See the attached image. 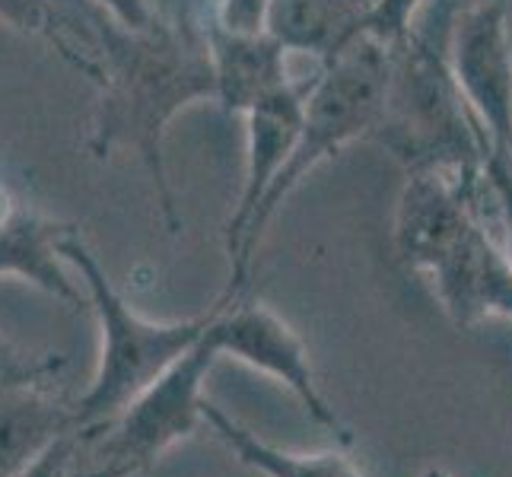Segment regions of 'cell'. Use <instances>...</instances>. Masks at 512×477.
<instances>
[{"instance_id":"3","label":"cell","mask_w":512,"mask_h":477,"mask_svg":"<svg viewBox=\"0 0 512 477\" xmlns=\"http://www.w3.org/2000/svg\"><path fill=\"white\" fill-rule=\"evenodd\" d=\"M373 137L382 140L408 172H484L490 153L478 118L452 77L446 51H436L420 32H411L392 48V80Z\"/></svg>"},{"instance_id":"20","label":"cell","mask_w":512,"mask_h":477,"mask_svg":"<svg viewBox=\"0 0 512 477\" xmlns=\"http://www.w3.org/2000/svg\"><path fill=\"white\" fill-rule=\"evenodd\" d=\"M77 433H70V436H64V439H58L55 446H51L39 462H35L26 474H20V477H61V471H64V465H67V458H70V452H74V446H77Z\"/></svg>"},{"instance_id":"18","label":"cell","mask_w":512,"mask_h":477,"mask_svg":"<svg viewBox=\"0 0 512 477\" xmlns=\"http://www.w3.org/2000/svg\"><path fill=\"white\" fill-rule=\"evenodd\" d=\"M484 185L493 191V198H497L503 233H506V255L512 261V156L487 153V159H484Z\"/></svg>"},{"instance_id":"13","label":"cell","mask_w":512,"mask_h":477,"mask_svg":"<svg viewBox=\"0 0 512 477\" xmlns=\"http://www.w3.org/2000/svg\"><path fill=\"white\" fill-rule=\"evenodd\" d=\"M373 0H274L268 32L287 51L322 64L360 39V23Z\"/></svg>"},{"instance_id":"4","label":"cell","mask_w":512,"mask_h":477,"mask_svg":"<svg viewBox=\"0 0 512 477\" xmlns=\"http://www.w3.org/2000/svg\"><path fill=\"white\" fill-rule=\"evenodd\" d=\"M392 80V48L376 39H357L338 58L322 64V74L309 80L303 131L293 147L290 163L277 175L258 217V239L274 220L290 194L322 163L338 156L360 137H373Z\"/></svg>"},{"instance_id":"14","label":"cell","mask_w":512,"mask_h":477,"mask_svg":"<svg viewBox=\"0 0 512 477\" xmlns=\"http://www.w3.org/2000/svg\"><path fill=\"white\" fill-rule=\"evenodd\" d=\"M77 433L74 411L42 395H0V477H20L58 443Z\"/></svg>"},{"instance_id":"16","label":"cell","mask_w":512,"mask_h":477,"mask_svg":"<svg viewBox=\"0 0 512 477\" xmlns=\"http://www.w3.org/2000/svg\"><path fill=\"white\" fill-rule=\"evenodd\" d=\"M423 4L427 0H373L360 23V39H376L388 48L401 45L414 32Z\"/></svg>"},{"instance_id":"5","label":"cell","mask_w":512,"mask_h":477,"mask_svg":"<svg viewBox=\"0 0 512 477\" xmlns=\"http://www.w3.org/2000/svg\"><path fill=\"white\" fill-rule=\"evenodd\" d=\"M217 360L220 347L207 328L198 344L105 427V465L90 477H134L198 430L207 404L204 382Z\"/></svg>"},{"instance_id":"11","label":"cell","mask_w":512,"mask_h":477,"mask_svg":"<svg viewBox=\"0 0 512 477\" xmlns=\"http://www.w3.org/2000/svg\"><path fill=\"white\" fill-rule=\"evenodd\" d=\"M204 39L210 67H214L217 102L226 112L245 115L261 99L293 83L287 74L290 51L271 32H233L207 16Z\"/></svg>"},{"instance_id":"7","label":"cell","mask_w":512,"mask_h":477,"mask_svg":"<svg viewBox=\"0 0 512 477\" xmlns=\"http://www.w3.org/2000/svg\"><path fill=\"white\" fill-rule=\"evenodd\" d=\"M446 58L490 153L512 156V39L503 0H478L452 16Z\"/></svg>"},{"instance_id":"17","label":"cell","mask_w":512,"mask_h":477,"mask_svg":"<svg viewBox=\"0 0 512 477\" xmlns=\"http://www.w3.org/2000/svg\"><path fill=\"white\" fill-rule=\"evenodd\" d=\"M274 0H214L210 20L233 32H268Z\"/></svg>"},{"instance_id":"15","label":"cell","mask_w":512,"mask_h":477,"mask_svg":"<svg viewBox=\"0 0 512 477\" xmlns=\"http://www.w3.org/2000/svg\"><path fill=\"white\" fill-rule=\"evenodd\" d=\"M204 420L214 427V433L239 455L242 465H249L261 477H366L353 458L331 449V452H287L271 443H264L255 433L223 414L217 404H204Z\"/></svg>"},{"instance_id":"12","label":"cell","mask_w":512,"mask_h":477,"mask_svg":"<svg viewBox=\"0 0 512 477\" xmlns=\"http://www.w3.org/2000/svg\"><path fill=\"white\" fill-rule=\"evenodd\" d=\"M67 233V226L39 217L0 191V277H23L26 284L77 306L80 290L67 277V261L61 255V239Z\"/></svg>"},{"instance_id":"10","label":"cell","mask_w":512,"mask_h":477,"mask_svg":"<svg viewBox=\"0 0 512 477\" xmlns=\"http://www.w3.org/2000/svg\"><path fill=\"white\" fill-rule=\"evenodd\" d=\"M427 277L455 328H478L487 318L512 322V261L481 220Z\"/></svg>"},{"instance_id":"1","label":"cell","mask_w":512,"mask_h":477,"mask_svg":"<svg viewBox=\"0 0 512 477\" xmlns=\"http://www.w3.org/2000/svg\"><path fill=\"white\" fill-rule=\"evenodd\" d=\"M99 55V102L90 131L96 159L134 153L147 169L169 233H179V207L166 169V134L175 115L204 99L217 102L204 23L160 16L150 29H125L93 4L80 7Z\"/></svg>"},{"instance_id":"19","label":"cell","mask_w":512,"mask_h":477,"mask_svg":"<svg viewBox=\"0 0 512 477\" xmlns=\"http://www.w3.org/2000/svg\"><path fill=\"white\" fill-rule=\"evenodd\" d=\"M90 4L125 29H150L160 20L153 0H90Z\"/></svg>"},{"instance_id":"2","label":"cell","mask_w":512,"mask_h":477,"mask_svg":"<svg viewBox=\"0 0 512 477\" xmlns=\"http://www.w3.org/2000/svg\"><path fill=\"white\" fill-rule=\"evenodd\" d=\"M61 255L80 274L99 325L96 376L80 401L70 408L77 436H86L90 430L109 427L140 392H147L182 353L198 344L214 322L217 306L207 315L188 318V322H150V318L137 315L128 306V299L115 290L109 274L102 271L96 255L86 249L77 229H70L61 239Z\"/></svg>"},{"instance_id":"22","label":"cell","mask_w":512,"mask_h":477,"mask_svg":"<svg viewBox=\"0 0 512 477\" xmlns=\"http://www.w3.org/2000/svg\"><path fill=\"white\" fill-rule=\"evenodd\" d=\"M74 4H77V7H86V4H90V0H74Z\"/></svg>"},{"instance_id":"8","label":"cell","mask_w":512,"mask_h":477,"mask_svg":"<svg viewBox=\"0 0 512 477\" xmlns=\"http://www.w3.org/2000/svg\"><path fill=\"white\" fill-rule=\"evenodd\" d=\"M210 334L220 347V357H233L264 376L284 382L319 427H325L341 446L353 443L350 427L322 395L306 341L274 309L261 303H239V299L226 303L220 299Z\"/></svg>"},{"instance_id":"9","label":"cell","mask_w":512,"mask_h":477,"mask_svg":"<svg viewBox=\"0 0 512 477\" xmlns=\"http://www.w3.org/2000/svg\"><path fill=\"white\" fill-rule=\"evenodd\" d=\"M484 172L411 169L401 185L392 223L395 255L408 271L430 274L471 223H478V185Z\"/></svg>"},{"instance_id":"6","label":"cell","mask_w":512,"mask_h":477,"mask_svg":"<svg viewBox=\"0 0 512 477\" xmlns=\"http://www.w3.org/2000/svg\"><path fill=\"white\" fill-rule=\"evenodd\" d=\"M309 83H290L280 93L261 99L245 118V172L242 191L226 223V255H229V284L220 299L236 303L252 277V261L258 249V217L277 175L290 163L293 147L303 131Z\"/></svg>"},{"instance_id":"21","label":"cell","mask_w":512,"mask_h":477,"mask_svg":"<svg viewBox=\"0 0 512 477\" xmlns=\"http://www.w3.org/2000/svg\"><path fill=\"white\" fill-rule=\"evenodd\" d=\"M420 477H452L449 471H443V468H427Z\"/></svg>"}]
</instances>
